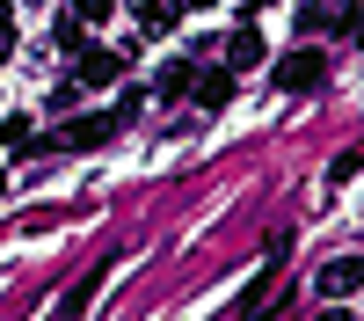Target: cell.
<instances>
[{
  "label": "cell",
  "instance_id": "obj_14",
  "mask_svg": "<svg viewBox=\"0 0 364 321\" xmlns=\"http://www.w3.org/2000/svg\"><path fill=\"white\" fill-rule=\"evenodd\" d=\"M350 37H357V44H364V8H357V22H350Z\"/></svg>",
  "mask_w": 364,
  "mask_h": 321
},
{
  "label": "cell",
  "instance_id": "obj_8",
  "mask_svg": "<svg viewBox=\"0 0 364 321\" xmlns=\"http://www.w3.org/2000/svg\"><path fill=\"white\" fill-rule=\"evenodd\" d=\"M190 88H197V73L182 66V58H168V66L154 73V95H161V102H175V95H190Z\"/></svg>",
  "mask_w": 364,
  "mask_h": 321
},
{
  "label": "cell",
  "instance_id": "obj_6",
  "mask_svg": "<svg viewBox=\"0 0 364 321\" xmlns=\"http://www.w3.org/2000/svg\"><path fill=\"white\" fill-rule=\"evenodd\" d=\"M357 285H364V263H357V256H336V263L321 270V292H328V300H350Z\"/></svg>",
  "mask_w": 364,
  "mask_h": 321
},
{
  "label": "cell",
  "instance_id": "obj_10",
  "mask_svg": "<svg viewBox=\"0 0 364 321\" xmlns=\"http://www.w3.org/2000/svg\"><path fill=\"white\" fill-rule=\"evenodd\" d=\"M51 44L80 58V51H87V22H80V15H58V29H51Z\"/></svg>",
  "mask_w": 364,
  "mask_h": 321
},
{
  "label": "cell",
  "instance_id": "obj_7",
  "mask_svg": "<svg viewBox=\"0 0 364 321\" xmlns=\"http://www.w3.org/2000/svg\"><path fill=\"white\" fill-rule=\"evenodd\" d=\"M102 278H109V263H95V270H87L73 292H66V300H58V321H80V307L87 300H95V292H102Z\"/></svg>",
  "mask_w": 364,
  "mask_h": 321
},
{
  "label": "cell",
  "instance_id": "obj_17",
  "mask_svg": "<svg viewBox=\"0 0 364 321\" xmlns=\"http://www.w3.org/2000/svg\"><path fill=\"white\" fill-rule=\"evenodd\" d=\"M248 8H277V0H248Z\"/></svg>",
  "mask_w": 364,
  "mask_h": 321
},
{
  "label": "cell",
  "instance_id": "obj_12",
  "mask_svg": "<svg viewBox=\"0 0 364 321\" xmlns=\"http://www.w3.org/2000/svg\"><path fill=\"white\" fill-rule=\"evenodd\" d=\"M109 8H117V0H73V15H80V22H109Z\"/></svg>",
  "mask_w": 364,
  "mask_h": 321
},
{
  "label": "cell",
  "instance_id": "obj_1",
  "mask_svg": "<svg viewBox=\"0 0 364 321\" xmlns=\"http://www.w3.org/2000/svg\"><path fill=\"white\" fill-rule=\"evenodd\" d=\"M117 125H124V117H117V110H95V117H66V125H58L44 146H66V154H87V146H102Z\"/></svg>",
  "mask_w": 364,
  "mask_h": 321
},
{
  "label": "cell",
  "instance_id": "obj_5",
  "mask_svg": "<svg viewBox=\"0 0 364 321\" xmlns=\"http://www.w3.org/2000/svg\"><path fill=\"white\" fill-rule=\"evenodd\" d=\"M226 66H233V73H248V66H262V29H255V22H240L233 37H226Z\"/></svg>",
  "mask_w": 364,
  "mask_h": 321
},
{
  "label": "cell",
  "instance_id": "obj_2",
  "mask_svg": "<svg viewBox=\"0 0 364 321\" xmlns=\"http://www.w3.org/2000/svg\"><path fill=\"white\" fill-rule=\"evenodd\" d=\"M269 80L291 88V95H299V88H321V80H328V58H321V51H284L277 66H269Z\"/></svg>",
  "mask_w": 364,
  "mask_h": 321
},
{
  "label": "cell",
  "instance_id": "obj_11",
  "mask_svg": "<svg viewBox=\"0 0 364 321\" xmlns=\"http://www.w3.org/2000/svg\"><path fill=\"white\" fill-rule=\"evenodd\" d=\"M15 58V0H0V66Z\"/></svg>",
  "mask_w": 364,
  "mask_h": 321
},
{
  "label": "cell",
  "instance_id": "obj_4",
  "mask_svg": "<svg viewBox=\"0 0 364 321\" xmlns=\"http://www.w3.org/2000/svg\"><path fill=\"white\" fill-rule=\"evenodd\" d=\"M117 73H124V51H102V44H87V51H80V73H73V80H80V88H109Z\"/></svg>",
  "mask_w": 364,
  "mask_h": 321
},
{
  "label": "cell",
  "instance_id": "obj_18",
  "mask_svg": "<svg viewBox=\"0 0 364 321\" xmlns=\"http://www.w3.org/2000/svg\"><path fill=\"white\" fill-rule=\"evenodd\" d=\"M0 197H8V175H0Z\"/></svg>",
  "mask_w": 364,
  "mask_h": 321
},
{
  "label": "cell",
  "instance_id": "obj_13",
  "mask_svg": "<svg viewBox=\"0 0 364 321\" xmlns=\"http://www.w3.org/2000/svg\"><path fill=\"white\" fill-rule=\"evenodd\" d=\"M357 168H364L357 154H336V161H328V183H350V175H357Z\"/></svg>",
  "mask_w": 364,
  "mask_h": 321
},
{
  "label": "cell",
  "instance_id": "obj_16",
  "mask_svg": "<svg viewBox=\"0 0 364 321\" xmlns=\"http://www.w3.org/2000/svg\"><path fill=\"white\" fill-rule=\"evenodd\" d=\"M321 321H350V314H343V307H328V314H321Z\"/></svg>",
  "mask_w": 364,
  "mask_h": 321
},
{
  "label": "cell",
  "instance_id": "obj_3",
  "mask_svg": "<svg viewBox=\"0 0 364 321\" xmlns=\"http://www.w3.org/2000/svg\"><path fill=\"white\" fill-rule=\"evenodd\" d=\"M233 88H240V73H233V66H204L190 95H197V110H226V102H233Z\"/></svg>",
  "mask_w": 364,
  "mask_h": 321
},
{
  "label": "cell",
  "instance_id": "obj_15",
  "mask_svg": "<svg viewBox=\"0 0 364 321\" xmlns=\"http://www.w3.org/2000/svg\"><path fill=\"white\" fill-rule=\"evenodd\" d=\"M132 8H139V15H154V8H161V0H132Z\"/></svg>",
  "mask_w": 364,
  "mask_h": 321
},
{
  "label": "cell",
  "instance_id": "obj_9",
  "mask_svg": "<svg viewBox=\"0 0 364 321\" xmlns=\"http://www.w3.org/2000/svg\"><path fill=\"white\" fill-rule=\"evenodd\" d=\"M0 146H8V154H44V146L29 139V117H0Z\"/></svg>",
  "mask_w": 364,
  "mask_h": 321
}]
</instances>
